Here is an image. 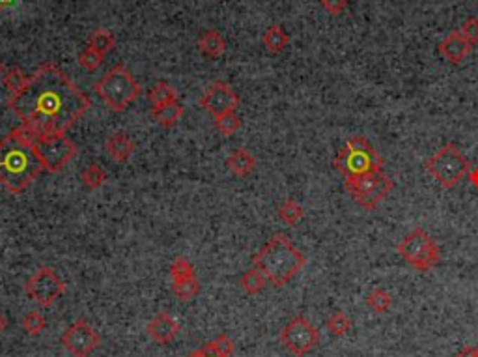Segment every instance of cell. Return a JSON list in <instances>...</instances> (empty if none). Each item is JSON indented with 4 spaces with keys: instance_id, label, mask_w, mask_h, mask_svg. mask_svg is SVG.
I'll return each mask as SVG.
<instances>
[{
    "instance_id": "1",
    "label": "cell",
    "mask_w": 478,
    "mask_h": 357,
    "mask_svg": "<svg viewBox=\"0 0 478 357\" xmlns=\"http://www.w3.org/2000/svg\"><path fill=\"white\" fill-rule=\"evenodd\" d=\"M6 105L21 118V124L32 125L39 135H65L92 107V101L55 64H44Z\"/></svg>"
},
{
    "instance_id": "2",
    "label": "cell",
    "mask_w": 478,
    "mask_h": 357,
    "mask_svg": "<svg viewBox=\"0 0 478 357\" xmlns=\"http://www.w3.org/2000/svg\"><path fill=\"white\" fill-rule=\"evenodd\" d=\"M306 264V258L284 234H275L252 256V265L275 288L288 284Z\"/></svg>"
},
{
    "instance_id": "3",
    "label": "cell",
    "mask_w": 478,
    "mask_h": 357,
    "mask_svg": "<svg viewBox=\"0 0 478 357\" xmlns=\"http://www.w3.org/2000/svg\"><path fill=\"white\" fill-rule=\"evenodd\" d=\"M41 170L32 148L21 146L10 135L0 141V184L10 193H22Z\"/></svg>"
},
{
    "instance_id": "4",
    "label": "cell",
    "mask_w": 478,
    "mask_h": 357,
    "mask_svg": "<svg viewBox=\"0 0 478 357\" xmlns=\"http://www.w3.org/2000/svg\"><path fill=\"white\" fill-rule=\"evenodd\" d=\"M93 90L110 111L122 113L127 105L135 101L141 96V84L133 79L125 65L118 64L112 70L107 71L96 84Z\"/></svg>"
},
{
    "instance_id": "5",
    "label": "cell",
    "mask_w": 478,
    "mask_h": 357,
    "mask_svg": "<svg viewBox=\"0 0 478 357\" xmlns=\"http://www.w3.org/2000/svg\"><path fill=\"white\" fill-rule=\"evenodd\" d=\"M335 168L342 174L344 180H348L370 173V170H380L383 168V159L364 137L355 135L337 154Z\"/></svg>"
},
{
    "instance_id": "6",
    "label": "cell",
    "mask_w": 478,
    "mask_h": 357,
    "mask_svg": "<svg viewBox=\"0 0 478 357\" xmlns=\"http://www.w3.org/2000/svg\"><path fill=\"white\" fill-rule=\"evenodd\" d=\"M469 161L454 144H445L439 152H435L426 161V170L434 180H437L445 189L456 187L467 176Z\"/></svg>"
},
{
    "instance_id": "7",
    "label": "cell",
    "mask_w": 478,
    "mask_h": 357,
    "mask_svg": "<svg viewBox=\"0 0 478 357\" xmlns=\"http://www.w3.org/2000/svg\"><path fill=\"white\" fill-rule=\"evenodd\" d=\"M344 187L364 210H374L375 206L389 195V191L394 187V184L383 173V168H380V170H370L366 174L355 176V178L344 180Z\"/></svg>"
},
{
    "instance_id": "8",
    "label": "cell",
    "mask_w": 478,
    "mask_h": 357,
    "mask_svg": "<svg viewBox=\"0 0 478 357\" xmlns=\"http://www.w3.org/2000/svg\"><path fill=\"white\" fill-rule=\"evenodd\" d=\"M398 255L418 271L432 270L441 258L439 247L422 228H413L406 238L398 244Z\"/></svg>"
},
{
    "instance_id": "9",
    "label": "cell",
    "mask_w": 478,
    "mask_h": 357,
    "mask_svg": "<svg viewBox=\"0 0 478 357\" xmlns=\"http://www.w3.org/2000/svg\"><path fill=\"white\" fill-rule=\"evenodd\" d=\"M32 154L44 170L56 174L77 156V146L65 135H39L34 142Z\"/></svg>"
},
{
    "instance_id": "10",
    "label": "cell",
    "mask_w": 478,
    "mask_h": 357,
    "mask_svg": "<svg viewBox=\"0 0 478 357\" xmlns=\"http://www.w3.org/2000/svg\"><path fill=\"white\" fill-rule=\"evenodd\" d=\"M280 344L297 357L306 356L320 342V333L304 316H295L280 330Z\"/></svg>"
},
{
    "instance_id": "11",
    "label": "cell",
    "mask_w": 478,
    "mask_h": 357,
    "mask_svg": "<svg viewBox=\"0 0 478 357\" xmlns=\"http://www.w3.org/2000/svg\"><path fill=\"white\" fill-rule=\"evenodd\" d=\"M25 292L39 307H51L65 292V282L51 268L41 265L27 281Z\"/></svg>"
},
{
    "instance_id": "12",
    "label": "cell",
    "mask_w": 478,
    "mask_h": 357,
    "mask_svg": "<svg viewBox=\"0 0 478 357\" xmlns=\"http://www.w3.org/2000/svg\"><path fill=\"white\" fill-rule=\"evenodd\" d=\"M60 344L73 357H90L101 344V335L86 320L79 318L60 335Z\"/></svg>"
},
{
    "instance_id": "13",
    "label": "cell",
    "mask_w": 478,
    "mask_h": 357,
    "mask_svg": "<svg viewBox=\"0 0 478 357\" xmlns=\"http://www.w3.org/2000/svg\"><path fill=\"white\" fill-rule=\"evenodd\" d=\"M238 103H239L238 94L232 90V87L223 81H217L207 88V92L202 96L198 105H200L202 108H206L207 113L213 114V116L217 118L221 114L235 111Z\"/></svg>"
},
{
    "instance_id": "14",
    "label": "cell",
    "mask_w": 478,
    "mask_h": 357,
    "mask_svg": "<svg viewBox=\"0 0 478 357\" xmlns=\"http://www.w3.org/2000/svg\"><path fill=\"white\" fill-rule=\"evenodd\" d=\"M146 333L153 342L167 346L179 333V324L169 313H157L146 324Z\"/></svg>"
},
{
    "instance_id": "15",
    "label": "cell",
    "mask_w": 478,
    "mask_h": 357,
    "mask_svg": "<svg viewBox=\"0 0 478 357\" xmlns=\"http://www.w3.org/2000/svg\"><path fill=\"white\" fill-rule=\"evenodd\" d=\"M471 47H473V45L463 38L462 32H460V30H454V32L448 34V36L439 44V53L443 54V58L456 65L467 56Z\"/></svg>"
},
{
    "instance_id": "16",
    "label": "cell",
    "mask_w": 478,
    "mask_h": 357,
    "mask_svg": "<svg viewBox=\"0 0 478 357\" xmlns=\"http://www.w3.org/2000/svg\"><path fill=\"white\" fill-rule=\"evenodd\" d=\"M105 150H107L110 159H115L116 163H125L129 161L131 156L135 154V142L125 133H115L105 142Z\"/></svg>"
},
{
    "instance_id": "17",
    "label": "cell",
    "mask_w": 478,
    "mask_h": 357,
    "mask_svg": "<svg viewBox=\"0 0 478 357\" xmlns=\"http://www.w3.org/2000/svg\"><path fill=\"white\" fill-rule=\"evenodd\" d=\"M226 167H228V170L232 174H235L239 178H245V176H249L256 168V159L245 148H238L235 152H232L226 157Z\"/></svg>"
},
{
    "instance_id": "18",
    "label": "cell",
    "mask_w": 478,
    "mask_h": 357,
    "mask_svg": "<svg viewBox=\"0 0 478 357\" xmlns=\"http://www.w3.org/2000/svg\"><path fill=\"white\" fill-rule=\"evenodd\" d=\"M152 118L163 127H172L179 122V118L183 116V107L178 101L167 103L161 107H152Z\"/></svg>"
},
{
    "instance_id": "19",
    "label": "cell",
    "mask_w": 478,
    "mask_h": 357,
    "mask_svg": "<svg viewBox=\"0 0 478 357\" xmlns=\"http://www.w3.org/2000/svg\"><path fill=\"white\" fill-rule=\"evenodd\" d=\"M198 49L206 56H209V58H217L226 51V42H224V38L217 30H206L198 38Z\"/></svg>"
},
{
    "instance_id": "20",
    "label": "cell",
    "mask_w": 478,
    "mask_h": 357,
    "mask_svg": "<svg viewBox=\"0 0 478 357\" xmlns=\"http://www.w3.org/2000/svg\"><path fill=\"white\" fill-rule=\"evenodd\" d=\"M261 42H264V45H266V49L269 51V53L278 54L286 49V45H288L290 42V36L280 25H271V27L264 32V36H261Z\"/></svg>"
},
{
    "instance_id": "21",
    "label": "cell",
    "mask_w": 478,
    "mask_h": 357,
    "mask_svg": "<svg viewBox=\"0 0 478 357\" xmlns=\"http://www.w3.org/2000/svg\"><path fill=\"white\" fill-rule=\"evenodd\" d=\"M148 99L152 103V107H161V105H167V103L178 101V92L170 87L169 82L159 81L150 88Z\"/></svg>"
},
{
    "instance_id": "22",
    "label": "cell",
    "mask_w": 478,
    "mask_h": 357,
    "mask_svg": "<svg viewBox=\"0 0 478 357\" xmlns=\"http://www.w3.org/2000/svg\"><path fill=\"white\" fill-rule=\"evenodd\" d=\"M115 45L116 38L112 36L110 30H107V28H98V30H93L92 36L88 38V47H92V49H96L101 54H107L109 51L115 49Z\"/></svg>"
},
{
    "instance_id": "23",
    "label": "cell",
    "mask_w": 478,
    "mask_h": 357,
    "mask_svg": "<svg viewBox=\"0 0 478 357\" xmlns=\"http://www.w3.org/2000/svg\"><path fill=\"white\" fill-rule=\"evenodd\" d=\"M239 287H241V290H243L245 294L254 296V294H260L261 290H264V287H266V277L261 275L256 268H252V270L245 271L243 275H241V279H239Z\"/></svg>"
},
{
    "instance_id": "24",
    "label": "cell",
    "mask_w": 478,
    "mask_h": 357,
    "mask_svg": "<svg viewBox=\"0 0 478 357\" xmlns=\"http://www.w3.org/2000/svg\"><path fill=\"white\" fill-rule=\"evenodd\" d=\"M278 217H280V221H284L290 227H295L304 217V210L294 199H286L283 204L278 206Z\"/></svg>"
},
{
    "instance_id": "25",
    "label": "cell",
    "mask_w": 478,
    "mask_h": 357,
    "mask_svg": "<svg viewBox=\"0 0 478 357\" xmlns=\"http://www.w3.org/2000/svg\"><path fill=\"white\" fill-rule=\"evenodd\" d=\"M172 292L179 298V301H190L193 298H196V294L200 292V284L196 281V277H189V279H181V281L172 282Z\"/></svg>"
},
{
    "instance_id": "26",
    "label": "cell",
    "mask_w": 478,
    "mask_h": 357,
    "mask_svg": "<svg viewBox=\"0 0 478 357\" xmlns=\"http://www.w3.org/2000/svg\"><path fill=\"white\" fill-rule=\"evenodd\" d=\"M81 180L88 189L96 191L107 182V173H105L99 165H88V167L81 173Z\"/></svg>"
},
{
    "instance_id": "27",
    "label": "cell",
    "mask_w": 478,
    "mask_h": 357,
    "mask_svg": "<svg viewBox=\"0 0 478 357\" xmlns=\"http://www.w3.org/2000/svg\"><path fill=\"white\" fill-rule=\"evenodd\" d=\"M8 135L13 139L15 142H19L21 146H27V148H32L34 142L38 141L39 139V131L34 130L32 125L28 124H19L17 127H13V130L8 133Z\"/></svg>"
},
{
    "instance_id": "28",
    "label": "cell",
    "mask_w": 478,
    "mask_h": 357,
    "mask_svg": "<svg viewBox=\"0 0 478 357\" xmlns=\"http://www.w3.org/2000/svg\"><path fill=\"white\" fill-rule=\"evenodd\" d=\"M2 82H4V87L8 88L11 96H13V94L21 92L22 88L27 87L28 77L25 75L22 70H19V68H10L8 71H4V75H2Z\"/></svg>"
},
{
    "instance_id": "29",
    "label": "cell",
    "mask_w": 478,
    "mask_h": 357,
    "mask_svg": "<svg viewBox=\"0 0 478 357\" xmlns=\"http://www.w3.org/2000/svg\"><path fill=\"white\" fill-rule=\"evenodd\" d=\"M241 125V120L235 114V111H230V113H224L221 116L215 118V127H217L219 133H223L224 137H232L235 131L239 130Z\"/></svg>"
},
{
    "instance_id": "30",
    "label": "cell",
    "mask_w": 478,
    "mask_h": 357,
    "mask_svg": "<svg viewBox=\"0 0 478 357\" xmlns=\"http://www.w3.org/2000/svg\"><path fill=\"white\" fill-rule=\"evenodd\" d=\"M366 305H368L374 313H387L389 308H391L392 305V299L391 296L385 292V290H381V288H375L374 292L368 294V298H366Z\"/></svg>"
},
{
    "instance_id": "31",
    "label": "cell",
    "mask_w": 478,
    "mask_h": 357,
    "mask_svg": "<svg viewBox=\"0 0 478 357\" xmlns=\"http://www.w3.org/2000/svg\"><path fill=\"white\" fill-rule=\"evenodd\" d=\"M45 325H47V322H45L44 314H39L38 311H30V313L22 318V330L32 337L41 335L45 330Z\"/></svg>"
},
{
    "instance_id": "32",
    "label": "cell",
    "mask_w": 478,
    "mask_h": 357,
    "mask_svg": "<svg viewBox=\"0 0 478 357\" xmlns=\"http://www.w3.org/2000/svg\"><path fill=\"white\" fill-rule=\"evenodd\" d=\"M204 346L221 357H232V353H234V350H235V344L232 342V339H230L228 335L215 337L213 341H209L207 344H204Z\"/></svg>"
},
{
    "instance_id": "33",
    "label": "cell",
    "mask_w": 478,
    "mask_h": 357,
    "mask_svg": "<svg viewBox=\"0 0 478 357\" xmlns=\"http://www.w3.org/2000/svg\"><path fill=\"white\" fill-rule=\"evenodd\" d=\"M327 330L331 331L335 337H342L351 330V320H349L346 314L338 311V313L331 314V318L327 320Z\"/></svg>"
},
{
    "instance_id": "34",
    "label": "cell",
    "mask_w": 478,
    "mask_h": 357,
    "mask_svg": "<svg viewBox=\"0 0 478 357\" xmlns=\"http://www.w3.org/2000/svg\"><path fill=\"white\" fill-rule=\"evenodd\" d=\"M170 277H172V282L181 281V279H189V277H195V268L190 264L189 260L179 256L176 258L172 264H170Z\"/></svg>"
},
{
    "instance_id": "35",
    "label": "cell",
    "mask_w": 478,
    "mask_h": 357,
    "mask_svg": "<svg viewBox=\"0 0 478 357\" xmlns=\"http://www.w3.org/2000/svg\"><path fill=\"white\" fill-rule=\"evenodd\" d=\"M103 58H105V54L98 53V51L92 49V47H86V49L79 54V65L88 71H96L99 65H101Z\"/></svg>"
},
{
    "instance_id": "36",
    "label": "cell",
    "mask_w": 478,
    "mask_h": 357,
    "mask_svg": "<svg viewBox=\"0 0 478 357\" xmlns=\"http://www.w3.org/2000/svg\"><path fill=\"white\" fill-rule=\"evenodd\" d=\"M460 32H462L463 38L467 39L471 45L478 44V19H474V17L467 19V21L463 23V27Z\"/></svg>"
},
{
    "instance_id": "37",
    "label": "cell",
    "mask_w": 478,
    "mask_h": 357,
    "mask_svg": "<svg viewBox=\"0 0 478 357\" xmlns=\"http://www.w3.org/2000/svg\"><path fill=\"white\" fill-rule=\"evenodd\" d=\"M320 2L329 15H340L348 6V0H320Z\"/></svg>"
},
{
    "instance_id": "38",
    "label": "cell",
    "mask_w": 478,
    "mask_h": 357,
    "mask_svg": "<svg viewBox=\"0 0 478 357\" xmlns=\"http://www.w3.org/2000/svg\"><path fill=\"white\" fill-rule=\"evenodd\" d=\"M187 357H221V356L213 353L212 350H207L206 346H202V348H196V350H193V352H190Z\"/></svg>"
},
{
    "instance_id": "39",
    "label": "cell",
    "mask_w": 478,
    "mask_h": 357,
    "mask_svg": "<svg viewBox=\"0 0 478 357\" xmlns=\"http://www.w3.org/2000/svg\"><path fill=\"white\" fill-rule=\"evenodd\" d=\"M454 357H478L477 348H463L462 352H458Z\"/></svg>"
},
{
    "instance_id": "40",
    "label": "cell",
    "mask_w": 478,
    "mask_h": 357,
    "mask_svg": "<svg viewBox=\"0 0 478 357\" xmlns=\"http://www.w3.org/2000/svg\"><path fill=\"white\" fill-rule=\"evenodd\" d=\"M467 176H469V180H471V184H473L474 187H478V167L469 168Z\"/></svg>"
},
{
    "instance_id": "41",
    "label": "cell",
    "mask_w": 478,
    "mask_h": 357,
    "mask_svg": "<svg viewBox=\"0 0 478 357\" xmlns=\"http://www.w3.org/2000/svg\"><path fill=\"white\" fill-rule=\"evenodd\" d=\"M13 2H15V0H0V11L10 10L11 6H13Z\"/></svg>"
},
{
    "instance_id": "42",
    "label": "cell",
    "mask_w": 478,
    "mask_h": 357,
    "mask_svg": "<svg viewBox=\"0 0 478 357\" xmlns=\"http://www.w3.org/2000/svg\"><path fill=\"white\" fill-rule=\"evenodd\" d=\"M6 325H8V320H6V316L2 313H0V335L4 333Z\"/></svg>"
},
{
    "instance_id": "43",
    "label": "cell",
    "mask_w": 478,
    "mask_h": 357,
    "mask_svg": "<svg viewBox=\"0 0 478 357\" xmlns=\"http://www.w3.org/2000/svg\"><path fill=\"white\" fill-rule=\"evenodd\" d=\"M2 71H4V64H2V60H0V75H2Z\"/></svg>"
},
{
    "instance_id": "44",
    "label": "cell",
    "mask_w": 478,
    "mask_h": 357,
    "mask_svg": "<svg viewBox=\"0 0 478 357\" xmlns=\"http://www.w3.org/2000/svg\"><path fill=\"white\" fill-rule=\"evenodd\" d=\"M477 352H478V348H477Z\"/></svg>"
}]
</instances>
